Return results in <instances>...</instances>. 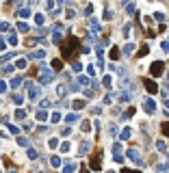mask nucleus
<instances>
[{
    "label": "nucleus",
    "mask_w": 169,
    "mask_h": 173,
    "mask_svg": "<svg viewBox=\"0 0 169 173\" xmlns=\"http://www.w3.org/2000/svg\"><path fill=\"white\" fill-rule=\"evenodd\" d=\"M76 50H78V39L74 37H65L63 41H61V52H63V59L65 61H72L74 59V54H76Z\"/></svg>",
    "instance_id": "f257e3e1"
},
{
    "label": "nucleus",
    "mask_w": 169,
    "mask_h": 173,
    "mask_svg": "<svg viewBox=\"0 0 169 173\" xmlns=\"http://www.w3.org/2000/svg\"><path fill=\"white\" fill-rule=\"evenodd\" d=\"M143 82H145V89L150 91V93H156V85L152 82V80H143Z\"/></svg>",
    "instance_id": "7ed1b4c3"
},
{
    "label": "nucleus",
    "mask_w": 169,
    "mask_h": 173,
    "mask_svg": "<svg viewBox=\"0 0 169 173\" xmlns=\"http://www.w3.org/2000/svg\"><path fill=\"white\" fill-rule=\"evenodd\" d=\"M91 169H100V156H98V154L91 158Z\"/></svg>",
    "instance_id": "20e7f679"
},
{
    "label": "nucleus",
    "mask_w": 169,
    "mask_h": 173,
    "mask_svg": "<svg viewBox=\"0 0 169 173\" xmlns=\"http://www.w3.org/2000/svg\"><path fill=\"white\" fill-rule=\"evenodd\" d=\"M163 134L169 136V123H163Z\"/></svg>",
    "instance_id": "39448f33"
},
{
    "label": "nucleus",
    "mask_w": 169,
    "mask_h": 173,
    "mask_svg": "<svg viewBox=\"0 0 169 173\" xmlns=\"http://www.w3.org/2000/svg\"><path fill=\"white\" fill-rule=\"evenodd\" d=\"M152 74L154 76H161L163 74V63H154V65H152Z\"/></svg>",
    "instance_id": "f03ea898"
}]
</instances>
